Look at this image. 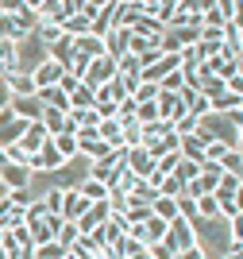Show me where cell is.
Wrapping results in <instances>:
<instances>
[{
    "label": "cell",
    "mask_w": 243,
    "mask_h": 259,
    "mask_svg": "<svg viewBox=\"0 0 243 259\" xmlns=\"http://www.w3.org/2000/svg\"><path fill=\"white\" fill-rule=\"evenodd\" d=\"M239 116H216V112H209V116H201V124H197V140L201 143H224L228 151H243V128H239Z\"/></svg>",
    "instance_id": "6da1fadb"
},
{
    "label": "cell",
    "mask_w": 243,
    "mask_h": 259,
    "mask_svg": "<svg viewBox=\"0 0 243 259\" xmlns=\"http://www.w3.org/2000/svg\"><path fill=\"white\" fill-rule=\"evenodd\" d=\"M39 62H46V47H42L35 35H23L20 43H16V70H20V74H31Z\"/></svg>",
    "instance_id": "7a4b0ae2"
},
{
    "label": "cell",
    "mask_w": 243,
    "mask_h": 259,
    "mask_svg": "<svg viewBox=\"0 0 243 259\" xmlns=\"http://www.w3.org/2000/svg\"><path fill=\"white\" fill-rule=\"evenodd\" d=\"M116 77V62L108 58V54H101V58H93V62H85V74H81V85L85 89H101V85H108Z\"/></svg>",
    "instance_id": "3957f363"
},
{
    "label": "cell",
    "mask_w": 243,
    "mask_h": 259,
    "mask_svg": "<svg viewBox=\"0 0 243 259\" xmlns=\"http://www.w3.org/2000/svg\"><path fill=\"white\" fill-rule=\"evenodd\" d=\"M162 244H170V251L174 255H181V251H189V248H197V232H193V221H170V228H166V240Z\"/></svg>",
    "instance_id": "277c9868"
},
{
    "label": "cell",
    "mask_w": 243,
    "mask_h": 259,
    "mask_svg": "<svg viewBox=\"0 0 243 259\" xmlns=\"http://www.w3.org/2000/svg\"><path fill=\"white\" fill-rule=\"evenodd\" d=\"M62 74H66V70H62V66H58V62H51V58H46V62H39V66H35V70H31L35 93H42V89H54V85H58V81H62Z\"/></svg>",
    "instance_id": "5b68a950"
},
{
    "label": "cell",
    "mask_w": 243,
    "mask_h": 259,
    "mask_svg": "<svg viewBox=\"0 0 243 259\" xmlns=\"http://www.w3.org/2000/svg\"><path fill=\"white\" fill-rule=\"evenodd\" d=\"M108 213H112V209H108V201H93V205H89V209H85V213L74 221L77 232H81V236H89L93 228H101V225L108 221Z\"/></svg>",
    "instance_id": "8992f818"
},
{
    "label": "cell",
    "mask_w": 243,
    "mask_h": 259,
    "mask_svg": "<svg viewBox=\"0 0 243 259\" xmlns=\"http://www.w3.org/2000/svg\"><path fill=\"white\" fill-rule=\"evenodd\" d=\"M96 136L108 143V151H124V124H120L116 116L101 120V124H96Z\"/></svg>",
    "instance_id": "52a82bcc"
},
{
    "label": "cell",
    "mask_w": 243,
    "mask_h": 259,
    "mask_svg": "<svg viewBox=\"0 0 243 259\" xmlns=\"http://www.w3.org/2000/svg\"><path fill=\"white\" fill-rule=\"evenodd\" d=\"M127 39H131L127 27H112V31L105 35V54L112 58V62H120V58L127 54Z\"/></svg>",
    "instance_id": "ba28073f"
},
{
    "label": "cell",
    "mask_w": 243,
    "mask_h": 259,
    "mask_svg": "<svg viewBox=\"0 0 243 259\" xmlns=\"http://www.w3.org/2000/svg\"><path fill=\"white\" fill-rule=\"evenodd\" d=\"M4 89H8V97H35V81H31V74H20V70L4 74Z\"/></svg>",
    "instance_id": "9c48e42d"
},
{
    "label": "cell",
    "mask_w": 243,
    "mask_h": 259,
    "mask_svg": "<svg viewBox=\"0 0 243 259\" xmlns=\"http://www.w3.org/2000/svg\"><path fill=\"white\" fill-rule=\"evenodd\" d=\"M239 108H243V93H220L209 101V112H216V116H239Z\"/></svg>",
    "instance_id": "30bf717a"
},
{
    "label": "cell",
    "mask_w": 243,
    "mask_h": 259,
    "mask_svg": "<svg viewBox=\"0 0 243 259\" xmlns=\"http://www.w3.org/2000/svg\"><path fill=\"white\" fill-rule=\"evenodd\" d=\"M239 190H243V178H239V174H220V178H216L212 197H216V201H235V197H239Z\"/></svg>",
    "instance_id": "8fae6325"
},
{
    "label": "cell",
    "mask_w": 243,
    "mask_h": 259,
    "mask_svg": "<svg viewBox=\"0 0 243 259\" xmlns=\"http://www.w3.org/2000/svg\"><path fill=\"white\" fill-rule=\"evenodd\" d=\"M46 58H51V62H58L62 70H70V66H74V58H77V54H74V39H66V35H62L58 43H51V47H46Z\"/></svg>",
    "instance_id": "7c38bea8"
},
{
    "label": "cell",
    "mask_w": 243,
    "mask_h": 259,
    "mask_svg": "<svg viewBox=\"0 0 243 259\" xmlns=\"http://www.w3.org/2000/svg\"><path fill=\"white\" fill-rule=\"evenodd\" d=\"M0 182H4V190H27V186H31V170H27V166H4V170H0Z\"/></svg>",
    "instance_id": "4fadbf2b"
},
{
    "label": "cell",
    "mask_w": 243,
    "mask_h": 259,
    "mask_svg": "<svg viewBox=\"0 0 243 259\" xmlns=\"http://www.w3.org/2000/svg\"><path fill=\"white\" fill-rule=\"evenodd\" d=\"M46 140H51V136H46V128H42L39 120H35V124H27V128H23V136H20V147H23L27 155H35V151H39V147H42Z\"/></svg>",
    "instance_id": "5bb4252c"
},
{
    "label": "cell",
    "mask_w": 243,
    "mask_h": 259,
    "mask_svg": "<svg viewBox=\"0 0 243 259\" xmlns=\"http://www.w3.org/2000/svg\"><path fill=\"white\" fill-rule=\"evenodd\" d=\"M178 155L189 162H205V143L197 136H185V140H178Z\"/></svg>",
    "instance_id": "9a60e30c"
},
{
    "label": "cell",
    "mask_w": 243,
    "mask_h": 259,
    "mask_svg": "<svg viewBox=\"0 0 243 259\" xmlns=\"http://www.w3.org/2000/svg\"><path fill=\"white\" fill-rule=\"evenodd\" d=\"M39 124L46 128V136H62V132H66V112H58V108H42Z\"/></svg>",
    "instance_id": "2e32d148"
},
{
    "label": "cell",
    "mask_w": 243,
    "mask_h": 259,
    "mask_svg": "<svg viewBox=\"0 0 243 259\" xmlns=\"http://www.w3.org/2000/svg\"><path fill=\"white\" fill-rule=\"evenodd\" d=\"M35 97L42 101V108H58V112H70V97H66L62 89H42V93H35Z\"/></svg>",
    "instance_id": "e0dca14e"
},
{
    "label": "cell",
    "mask_w": 243,
    "mask_h": 259,
    "mask_svg": "<svg viewBox=\"0 0 243 259\" xmlns=\"http://www.w3.org/2000/svg\"><path fill=\"white\" fill-rule=\"evenodd\" d=\"M151 213L159 217V221H178V205H174V201H170V197H155V201H151Z\"/></svg>",
    "instance_id": "ac0fdd59"
},
{
    "label": "cell",
    "mask_w": 243,
    "mask_h": 259,
    "mask_svg": "<svg viewBox=\"0 0 243 259\" xmlns=\"http://www.w3.org/2000/svg\"><path fill=\"white\" fill-rule=\"evenodd\" d=\"M54 240H58V244H62V248L70 251V248L77 244V240H81V232H77V225H74V221H62V228H58V236H54Z\"/></svg>",
    "instance_id": "d6986e66"
},
{
    "label": "cell",
    "mask_w": 243,
    "mask_h": 259,
    "mask_svg": "<svg viewBox=\"0 0 243 259\" xmlns=\"http://www.w3.org/2000/svg\"><path fill=\"white\" fill-rule=\"evenodd\" d=\"M81 108H93V89L77 85L74 93H70V112H81Z\"/></svg>",
    "instance_id": "ffe728a7"
},
{
    "label": "cell",
    "mask_w": 243,
    "mask_h": 259,
    "mask_svg": "<svg viewBox=\"0 0 243 259\" xmlns=\"http://www.w3.org/2000/svg\"><path fill=\"white\" fill-rule=\"evenodd\" d=\"M193 209H197V221H212V217H216V197H212V194L197 197V201H193Z\"/></svg>",
    "instance_id": "44dd1931"
},
{
    "label": "cell",
    "mask_w": 243,
    "mask_h": 259,
    "mask_svg": "<svg viewBox=\"0 0 243 259\" xmlns=\"http://www.w3.org/2000/svg\"><path fill=\"white\" fill-rule=\"evenodd\" d=\"M35 251V259H62L66 255V248L58 244V240H51V244H39V248H31Z\"/></svg>",
    "instance_id": "7402d4cb"
},
{
    "label": "cell",
    "mask_w": 243,
    "mask_h": 259,
    "mask_svg": "<svg viewBox=\"0 0 243 259\" xmlns=\"http://www.w3.org/2000/svg\"><path fill=\"white\" fill-rule=\"evenodd\" d=\"M70 120H74L77 128H96V124H101L96 108H81V112H70Z\"/></svg>",
    "instance_id": "603a6c76"
},
{
    "label": "cell",
    "mask_w": 243,
    "mask_h": 259,
    "mask_svg": "<svg viewBox=\"0 0 243 259\" xmlns=\"http://www.w3.org/2000/svg\"><path fill=\"white\" fill-rule=\"evenodd\" d=\"M147 255L151 259H174V251H170V244H162V240H159V244H151V248H147Z\"/></svg>",
    "instance_id": "cb8c5ba5"
},
{
    "label": "cell",
    "mask_w": 243,
    "mask_h": 259,
    "mask_svg": "<svg viewBox=\"0 0 243 259\" xmlns=\"http://www.w3.org/2000/svg\"><path fill=\"white\" fill-rule=\"evenodd\" d=\"M174 259H209L201 248H189V251H181V255H174Z\"/></svg>",
    "instance_id": "d4e9b609"
},
{
    "label": "cell",
    "mask_w": 243,
    "mask_h": 259,
    "mask_svg": "<svg viewBox=\"0 0 243 259\" xmlns=\"http://www.w3.org/2000/svg\"><path fill=\"white\" fill-rule=\"evenodd\" d=\"M62 259H77V255H74V251H66V255H62Z\"/></svg>",
    "instance_id": "484cf974"
},
{
    "label": "cell",
    "mask_w": 243,
    "mask_h": 259,
    "mask_svg": "<svg viewBox=\"0 0 243 259\" xmlns=\"http://www.w3.org/2000/svg\"><path fill=\"white\" fill-rule=\"evenodd\" d=\"M4 74H8V70H4V62H0V77H4Z\"/></svg>",
    "instance_id": "4316f807"
},
{
    "label": "cell",
    "mask_w": 243,
    "mask_h": 259,
    "mask_svg": "<svg viewBox=\"0 0 243 259\" xmlns=\"http://www.w3.org/2000/svg\"><path fill=\"white\" fill-rule=\"evenodd\" d=\"M0 240H4V232H0Z\"/></svg>",
    "instance_id": "83f0119b"
}]
</instances>
